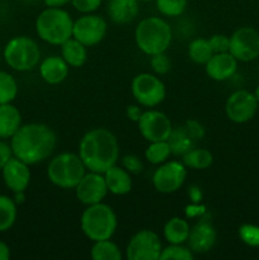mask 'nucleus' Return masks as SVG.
<instances>
[{"instance_id": "nucleus-1", "label": "nucleus", "mask_w": 259, "mask_h": 260, "mask_svg": "<svg viewBox=\"0 0 259 260\" xmlns=\"http://www.w3.org/2000/svg\"><path fill=\"white\" fill-rule=\"evenodd\" d=\"M13 156L28 165H36L47 160L57 145V136L45 123H25L19 127L9 140Z\"/></svg>"}, {"instance_id": "nucleus-2", "label": "nucleus", "mask_w": 259, "mask_h": 260, "mask_svg": "<svg viewBox=\"0 0 259 260\" xmlns=\"http://www.w3.org/2000/svg\"><path fill=\"white\" fill-rule=\"evenodd\" d=\"M78 154L89 172L104 173L118 161V140L104 127L93 128L81 137Z\"/></svg>"}, {"instance_id": "nucleus-3", "label": "nucleus", "mask_w": 259, "mask_h": 260, "mask_svg": "<svg viewBox=\"0 0 259 260\" xmlns=\"http://www.w3.org/2000/svg\"><path fill=\"white\" fill-rule=\"evenodd\" d=\"M172 41V27L160 17L144 18L135 29V42L137 48L147 56L167 52Z\"/></svg>"}, {"instance_id": "nucleus-4", "label": "nucleus", "mask_w": 259, "mask_h": 260, "mask_svg": "<svg viewBox=\"0 0 259 260\" xmlns=\"http://www.w3.org/2000/svg\"><path fill=\"white\" fill-rule=\"evenodd\" d=\"M36 33L48 45L61 46L73 37L74 20L63 8L47 7L36 18Z\"/></svg>"}, {"instance_id": "nucleus-5", "label": "nucleus", "mask_w": 259, "mask_h": 260, "mask_svg": "<svg viewBox=\"0 0 259 260\" xmlns=\"http://www.w3.org/2000/svg\"><path fill=\"white\" fill-rule=\"evenodd\" d=\"M117 215L111 206L104 202L86 206L80 217V229L90 241L112 239L117 230Z\"/></svg>"}, {"instance_id": "nucleus-6", "label": "nucleus", "mask_w": 259, "mask_h": 260, "mask_svg": "<svg viewBox=\"0 0 259 260\" xmlns=\"http://www.w3.org/2000/svg\"><path fill=\"white\" fill-rule=\"evenodd\" d=\"M88 172L79 154L61 152L51 159L47 168L48 180L61 189H74Z\"/></svg>"}, {"instance_id": "nucleus-7", "label": "nucleus", "mask_w": 259, "mask_h": 260, "mask_svg": "<svg viewBox=\"0 0 259 260\" xmlns=\"http://www.w3.org/2000/svg\"><path fill=\"white\" fill-rule=\"evenodd\" d=\"M3 58L12 70L25 73L37 68L41 62L38 43L28 36L10 38L3 50Z\"/></svg>"}, {"instance_id": "nucleus-8", "label": "nucleus", "mask_w": 259, "mask_h": 260, "mask_svg": "<svg viewBox=\"0 0 259 260\" xmlns=\"http://www.w3.org/2000/svg\"><path fill=\"white\" fill-rule=\"evenodd\" d=\"M131 93L137 104L145 108H155L164 102L167 89L156 74H137L131 83Z\"/></svg>"}, {"instance_id": "nucleus-9", "label": "nucleus", "mask_w": 259, "mask_h": 260, "mask_svg": "<svg viewBox=\"0 0 259 260\" xmlns=\"http://www.w3.org/2000/svg\"><path fill=\"white\" fill-rule=\"evenodd\" d=\"M187 178V167L182 160H168L157 165L152 174V185L163 194L177 192L184 184Z\"/></svg>"}, {"instance_id": "nucleus-10", "label": "nucleus", "mask_w": 259, "mask_h": 260, "mask_svg": "<svg viewBox=\"0 0 259 260\" xmlns=\"http://www.w3.org/2000/svg\"><path fill=\"white\" fill-rule=\"evenodd\" d=\"M163 244L155 231H137L131 236L126 248V258L128 260H159Z\"/></svg>"}, {"instance_id": "nucleus-11", "label": "nucleus", "mask_w": 259, "mask_h": 260, "mask_svg": "<svg viewBox=\"0 0 259 260\" xmlns=\"http://www.w3.org/2000/svg\"><path fill=\"white\" fill-rule=\"evenodd\" d=\"M108 24L103 17L88 13L74 20L73 37L86 47H94L104 40Z\"/></svg>"}, {"instance_id": "nucleus-12", "label": "nucleus", "mask_w": 259, "mask_h": 260, "mask_svg": "<svg viewBox=\"0 0 259 260\" xmlns=\"http://www.w3.org/2000/svg\"><path fill=\"white\" fill-rule=\"evenodd\" d=\"M205 127L196 119H188L184 124L173 127L168 142L172 149V155L183 156L185 152L196 147V144L205 137Z\"/></svg>"}, {"instance_id": "nucleus-13", "label": "nucleus", "mask_w": 259, "mask_h": 260, "mask_svg": "<svg viewBox=\"0 0 259 260\" xmlns=\"http://www.w3.org/2000/svg\"><path fill=\"white\" fill-rule=\"evenodd\" d=\"M229 52L238 61L250 62L259 57V32L253 27H240L230 36Z\"/></svg>"}, {"instance_id": "nucleus-14", "label": "nucleus", "mask_w": 259, "mask_h": 260, "mask_svg": "<svg viewBox=\"0 0 259 260\" xmlns=\"http://www.w3.org/2000/svg\"><path fill=\"white\" fill-rule=\"evenodd\" d=\"M141 136L147 142L167 141L173 131V123L169 117L157 109L149 108L144 111L137 122Z\"/></svg>"}, {"instance_id": "nucleus-15", "label": "nucleus", "mask_w": 259, "mask_h": 260, "mask_svg": "<svg viewBox=\"0 0 259 260\" xmlns=\"http://www.w3.org/2000/svg\"><path fill=\"white\" fill-rule=\"evenodd\" d=\"M258 107L259 103L254 93L241 89L230 94L225 104V113L231 122L241 124L254 118Z\"/></svg>"}, {"instance_id": "nucleus-16", "label": "nucleus", "mask_w": 259, "mask_h": 260, "mask_svg": "<svg viewBox=\"0 0 259 260\" xmlns=\"http://www.w3.org/2000/svg\"><path fill=\"white\" fill-rule=\"evenodd\" d=\"M74 190L79 202L83 203L84 206L103 202L109 193L103 173L89 172V170L84 174Z\"/></svg>"}, {"instance_id": "nucleus-17", "label": "nucleus", "mask_w": 259, "mask_h": 260, "mask_svg": "<svg viewBox=\"0 0 259 260\" xmlns=\"http://www.w3.org/2000/svg\"><path fill=\"white\" fill-rule=\"evenodd\" d=\"M30 165L13 156L2 169V178L10 192H25L30 183Z\"/></svg>"}, {"instance_id": "nucleus-18", "label": "nucleus", "mask_w": 259, "mask_h": 260, "mask_svg": "<svg viewBox=\"0 0 259 260\" xmlns=\"http://www.w3.org/2000/svg\"><path fill=\"white\" fill-rule=\"evenodd\" d=\"M217 234L212 223L207 220H200L190 228L187 244L195 254L208 253L215 246Z\"/></svg>"}, {"instance_id": "nucleus-19", "label": "nucleus", "mask_w": 259, "mask_h": 260, "mask_svg": "<svg viewBox=\"0 0 259 260\" xmlns=\"http://www.w3.org/2000/svg\"><path fill=\"white\" fill-rule=\"evenodd\" d=\"M239 61L230 52L213 53L206 62L205 70L210 79L215 81H226L233 78L238 70Z\"/></svg>"}, {"instance_id": "nucleus-20", "label": "nucleus", "mask_w": 259, "mask_h": 260, "mask_svg": "<svg viewBox=\"0 0 259 260\" xmlns=\"http://www.w3.org/2000/svg\"><path fill=\"white\" fill-rule=\"evenodd\" d=\"M69 68L70 66L61 55L47 56L41 60L40 65H38L41 78L50 85H57V84L65 81L69 75Z\"/></svg>"}, {"instance_id": "nucleus-21", "label": "nucleus", "mask_w": 259, "mask_h": 260, "mask_svg": "<svg viewBox=\"0 0 259 260\" xmlns=\"http://www.w3.org/2000/svg\"><path fill=\"white\" fill-rule=\"evenodd\" d=\"M107 13L109 19L119 25L134 22L140 13L139 0H108Z\"/></svg>"}, {"instance_id": "nucleus-22", "label": "nucleus", "mask_w": 259, "mask_h": 260, "mask_svg": "<svg viewBox=\"0 0 259 260\" xmlns=\"http://www.w3.org/2000/svg\"><path fill=\"white\" fill-rule=\"evenodd\" d=\"M108 192L114 196H126L132 189L131 174L122 165H112L103 173Z\"/></svg>"}, {"instance_id": "nucleus-23", "label": "nucleus", "mask_w": 259, "mask_h": 260, "mask_svg": "<svg viewBox=\"0 0 259 260\" xmlns=\"http://www.w3.org/2000/svg\"><path fill=\"white\" fill-rule=\"evenodd\" d=\"M22 124V114L14 104H0V140L12 139Z\"/></svg>"}, {"instance_id": "nucleus-24", "label": "nucleus", "mask_w": 259, "mask_h": 260, "mask_svg": "<svg viewBox=\"0 0 259 260\" xmlns=\"http://www.w3.org/2000/svg\"><path fill=\"white\" fill-rule=\"evenodd\" d=\"M61 47V56L70 68H81L88 60V47L74 37L63 42Z\"/></svg>"}, {"instance_id": "nucleus-25", "label": "nucleus", "mask_w": 259, "mask_h": 260, "mask_svg": "<svg viewBox=\"0 0 259 260\" xmlns=\"http://www.w3.org/2000/svg\"><path fill=\"white\" fill-rule=\"evenodd\" d=\"M189 222L182 217H172L163 229V235L168 244H185L189 238Z\"/></svg>"}, {"instance_id": "nucleus-26", "label": "nucleus", "mask_w": 259, "mask_h": 260, "mask_svg": "<svg viewBox=\"0 0 259 260\" xmlns=\"http://www.w3.org/2000/svg\"><path fill=\"white\" fill-rule=\"evenodd\" d=\"M182 162L187 169L205 170L213 162V155L210 150L202 147H193L182 156Z\"/></svg>"}, {"instance_id": "nucleus-27", "label": "nucleus", "mask_w": 259, "mask_h": 260, "mask_svg": "<svg viewBox=\"0 0 259 260\" xmlns=\"http://www.w3.org/2000/svg\"><path fill=\"white\" fill-rule=\"evenodd\" d=\"M18 216V205L13 197L0 194V233H7L14 226Z\"/></svg>"}, {"instance_id": "nucleus-28", "label": "nucleus", "mask_w": 259, "mask_h": 260, "mask_svg": "<svg viewBox=\"0 0 259 260\" xmlns=\"http://www.w3.org/2000/svg\"><path fill=\"white\" fill-rule=\"evenodd\" d=\"M90 256L94 260H121L123 258L119 246L111 239L94 241L90 249Z\"/></svg>"}, {"instance_id": "nucleus-29", "label": "nucleus", "mask_w": 259, "mask_h": 260, "mask_svg": "<svg viewBox=\"0 0 259 260\" xmlns=\"http://www.w3.org/2000/svg\"><path fill=\"white\" fill-rule=\"evenodd\" d=\"M212 55V47L207 38H195L188 45V57L198 65H206Z\"/></svg>"}, {"instance_id": "nucleus-30", "label": "nucleus", "mask_w": 259, "mask_h": 260, "mask_svg": "<svg viewBox=\"0 0 259 260\" xmlns=\"http://www.w3.org/2000/svg\"><path fill=\"white\" fill-rule=\"evenodd\" d=\"M172 156V149L169 142L167 141H152L149 142V146L145 150V159L152 165H160L168 161Z\"/></svg>"}, {"instance_id": "nucleus-31", "label": "nucleus", "mask_w": 259, "mask_h": 260, "mask_svg": "<svg viewBox=\"0 0 259 260\" xmlns=\"http://www.w3.org/2000/svg\"><path fill=\"white\" fill-rule=\"evenodd\" d=\"M18 95V83L10 73L0 70V104L13 103Z\"/></svg>"}, {"instance_id": "nucleus-32", "label": "nucleus", "mask_w": 259, "mask_h": 260, "mask_svg": "<svg viewBox=\"0 0 259 260\" xmlns=\"http://www.w3.org/2000/svg\"><path fill=\"white\" fill-rule=\"evenodd\" d=\"M156 9L164 17L177 18L185 12L188 0H155Z\"/></svg>"}, {"instance_id": "nucleus-33", "label": "nucleus", "mask_w": 259, "mask_h": 260, "mask_svg": "<svg viewBox=\"0 0 259 260\" xmlns=\"http://www.w3.org/2000/svg\"><path fill=\"white\" fill-rule=\"evenodd\" d=\"M195 253L189 246L184 244H169L167 248H163L159 260H193Z\"/></svg>"}, {"instance_id": "nucleus-34", "label": "nucleus", "mask_w": 259, "mask_h": 260, "mask_svg": "<svg viewBox=\"0 0 259 260\" xmlns=\"http://www.w3.org/2000/svg\"><path fill=\"white\" fill-rule=\"evenodd\" d=\"M239 238L250 248L259 246V226L253 223H244L239 228Z\"/></svg>"}, {"instance_id": "nucleus-35", "label": "nucleus", "mask_w": 259, "mask_h": 260, "mask_svg": "<svg viewBox=\"0 0 259 260\" xmlns=\"http://www.w3.org/2000/svg\"><path fill=\"white\" fill-rule=\"evenodd\" d=\"M150 66L156 75H165L172 69V61L165 52L150 56Z\"/></svg>"}, {"instance_id": "nucleus-36", "label": "nucleus", "mask_w": 259, "mask_h": 260, "mask_svg": "<svg viewBox=\"0 0 259 260\" xmlns=\"http://www.w3.org/2000/svg\"><path fill=\"white\" fill-rule=\"evenodd\" d=\"M121 165L130 173V174H140L144 170V162L137 155L130 154L121 159Z\"/></svg>"}, {"instance_id": "nucleus-37", "label": "nucleus", "mask_w": 259, "mask_h": 260, "mask_svg": "<svg viewBox=\"0 0 259 260\" xmlns=\"http://www.w3.org/2000/svg\"><path fill=\"white\" fill-rule=\"evenodd\" d=\"M208 41H210L213 53L229 52V48H230V36L220 35L218 33V35L211 36Z\"/></svg>"}, {"instance_id": "nucleus-38", "label": "nucleus", "mask_w": 259, "mask_h": 260, "mask_svg": "<svg viewBox=\"0 0 259 260\" xmlns=\"http://www.w3.org/2000/svg\"><path fill=\"white\" fill-rule=\"evenodd\" d=\"M103 0H71V5L81 14L94 13L102 5Z\"/></svg>"}, {"instance_id": "nucleus-39", "label": "nucleus", "mask_w": 259, "mask_h": 260, "mask_svg": "<svg viewBox=\"0 0 259 260\" xmlns=\"http://www.w3.org/2000/svg\"><path fill=\"white\" fill-rule=\"evenodd\" d=\"M12 157L13 151L10 144L7 142V140H0V172Z\"/></svg>"}, {"instance_id": "nucleus-40", "label": "nucleus", "mask_w": 259, "mask_h": 260, "mask_svg": "<svg viewBox=\"0 0 259 260\" xmlns=\"http://www.w3.org/2000/svg\"><path fill=\"white\" fill-rule=\"evenodd\" d=\"M142 113H144V111H142L140 104H131V106H128L126 108L127 118L132 122H136V123L139 122V119L141 118Z\"/></svg>"}, {"instance_id": "nucleus-41", "label": "nucleus", "mask_w": 259, "mask_h": 260, "mask_svg": "<svg viewBox=\"0 0 259 260\" xmlns=\"http://www.w3.org/2000/svg\"><path fill=\"white\" fill-rule=\"evenodd\" d=\"M203 213H205V206H202L201 203H192V205L187 206V208H185V215H187L188 218L202 216Z\"/></svg>"}, {"instance_id": "nucleus-42", "label": "nucleus", "mask_w": 259, "mask_h": 260, "mask_svg": "<svg viewBox=\"0 0 259 260\" xmlns=\"http://www.w3.org/2000/svg\"><path fill=\"white\" fill-rule=\"evenodd\" d=\"M188 197L192 201V203H201L203 198V193L198 185H190L188 188Z\"/></svg>"}, {"instance_id": "nucleus-43", "label": "nucleus", "mask_w": 259, "mask_h": 260, "mask_svg": "<svg viewBox=\"0 0 259 260\" xmlns=\"http://www.w3.org/2000/svg\"><path fill=\"white\" fill-rule=\"evenodd\" d=\"M10 259V248L5 241L0 240V260Z\"/></svg>"}, {"instance_id": "nucleus-44", "label": "nucleus", "mask_w": 259, "mask_h": 260, "mask_svg": "<svg viewBox=\"0 0 259 260\" xmlns=\"http://www.w3.org/2000/svg\"><path fill=\"white\" fill-rule=\"evenodd\" d=\"M46 7H51V8H62L65 7L66 4L71 3V0H43Z\"/></svg>"}, {"instance_id": "nucleus-45", "label": "nucleus", "mask_w": 259, "mask_h": 260, "mask_svg": "<svg viewBox=\"0 0 259 260\" xmlns=\"http://www.w3.org/2000/svg\"><path fill=\"white\" fill-rule=\"evenodd\" d=\"M13 200L15 201V203H17L18 206L22 205L25 201V192H15L14 196H13Z\"/></svg>"}, {"instance_id": "nucleus-46", "label": "nucleus", "mask_w": 259, "mask_h": 260, "mask_svg": "<svg viewBox=\"0 0 259 260\" xmlns=\"http://www.w3.org/2000/svg\"><path fill=\"white\" fill-rule=\"evenodd\" d=\"M254 95H255L256 101H258V103H259V84H258V85H256L255 90H254Z\"/></svg>"}, {"instance_id": "nucleus-47", "label": "nucleus", "mask_w": 259, "mask_h": 260, "mask_svg": "<svg viewBox=\"0 0 259 260\" xmlns=\"http://www.w3.org/2000/svg\"><path fill=\"white\" fill-rule=\"evenodd\" d=\"M139 2H144V3H147V2H154V0H139Z\"/></svg>"}, {"instance_id": "nucleus-48", "label": "nucleus", "mask_w": 259, "mask_h": 260, "mask_svg": "<svg viewBox=\"0 0 259 260\" xmlns=\"http://www.w3.org/2000/svg\"><path fill=\"white\" fill-rule=\"evenodd\" d=\"M0 60H2V56H0Z\"/></svg>"}]
</instances>
